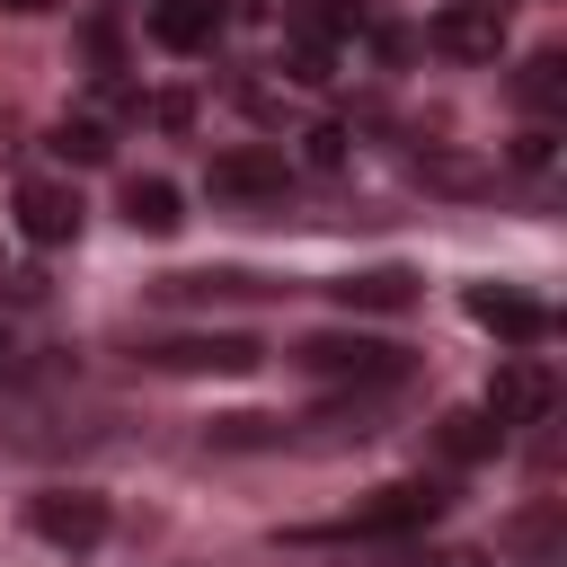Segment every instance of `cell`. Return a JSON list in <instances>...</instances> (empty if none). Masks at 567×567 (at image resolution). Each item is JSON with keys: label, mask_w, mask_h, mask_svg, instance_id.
I'll use <instances>...</instances> for the list:
<instances>
[{"label": "cell", "mask_w": 567, "mask_h": 567, "mask_svg": "<svg viewBox=\"0 0 567 567\" xmlns=\"http://www.w3.org/2000/svg\"><path fill=\"white\" fill-rule=\"evenodd\" d=\"M292 363L319 372V381H354V390H381V381L408 372V354H399L390 337H363V328H354V337H346V328H337V337H310Z\"/></svg>", "instance_id": "cell-1"}, {"label": "cell", "mask_w": 567, "mask_h": 567, "mask_svg": "<svg viewBox=\"0 0 567 567\" xmlns=\"http://www.w3.org/2000/svg\"><path fill=\"white\" fill-rule=\"evenodd\" d=\"M443 514V496L425 487V478H399V487H381L372 505H354L346 523H328V532H310V540H399V532H425Z\"/></svg>", "instance_id": "cell-2"}, {"label": "cell", "mask_w": 567, "mask_h": 567, "mask_svg": "<svg viewBox=\"0 0 567 567\" xmlns=\"http://www.w3.org/2000/svg\"><path fill=\"white\" fill-rule=\"evenodd\" d=\"M27 532L44 549H97L106 540V496L97 487H44V496H27Z\"/></svg>", "instance_id": "cell-3"}, {"label": "cell", "mask_w": 567, "mask_h": 567, "mask_svg": "<svg viewBox=\"0 0 567 567\" xmlns=\"http://www.w3.org/2000/svg\"><path fill=\"white\" fill-rule=\"evenodd\" d=\"M204 186H213V204H266V195H284L292 186V159L284 151H213V168H204Z\"/></svg>", "instance_id": "cell-4"}, {"label": "cell", "mask_w": 567, "mask_h": 567, "mask_svg": "<svg viewBox=\"0 0 567 567\" xmlns=\"http://www.w3.org/2000/svg\"><path fill=\"white\" fill-rule=\"evenodd\" d=\"M80 221H89L80 186H53V177H27V186H18V239H27V248H71Z\"/></svg>", "instance_id": "cell-5"}, {"label": "cell", "mask_w": 567, "mask_h": 567, "mask_svg": "<svg viewBox=\"0 0 567 567\" xmlns=\"http://www.w3.org/2000/svg\"><path fill=\"white\" fill-rule=\"evenodd\" d=\"M549 399H558V381H549L540 354H505L496 381H487V416H496V425H540Z\"/></svg>", "instance_id": "cell-6"}, {"label": "cell", "mask_w": 567, "mask_h": 567, "mask_svg": "<svg viewBox=\"0 0 567 567\" xmlns=\"http://www.w3.org/2000/svg\"><path fill=\"white\" fill-rule=\"evenodd\" d=\"M142 363H159V372H248L257 363V337H159V346H142Z\"/></svg>", "instance_id": "cell-7"}, {"label": "cell", "mask_w": 567, "mask_h": 567, "mask_svg": "<svg viewBox=\"0 0 567 567\" xmlns=\"http://www.w3.org/2000/svg\"><path fill=\"white\" fill-rule=\"evenodd\" d=\"M470 319L496 328L505 346H540V337H549V310H540L532 292H505V284H470Z\"/></svg>", "instance_id": "cell-8"}, {"label": "cell", "mask_w": 567, "mask_h": 567, "mask_svg": "<svg viewBox=\"0 0 567 567\" xmlns=\"http://www.w3.org/2000/svg\"><path fill=\"white\" fill-rule=\"evenodd\" d=\"M434 44L452 62H496L505 53V9H443L434 18Z\"/></svg>", "instance_id": "cell-9"}, {"label": "cell", "mask_w": 567, "mask_h": 567, "mask_svg": "<svg viewBox=\"0 0 567 567\" xmlns=\"http://www.w3.org/2000/svg\"><path fill=\"white\" fill-rule=\"evenodd\" d=\"M151 35L168 53H204L221 35V0H151Z\"/></svg>", "instance_id": "cell-10"}, {"label": "cell", "mask_w": 567, "mask_h": 567, "mask_svg": "<svg viewBox=\"0 0 567 567\" xmlns=\"http://www.w3.org/2000/svg\"><path fill=\"white\" fill-rule=\"evenodd\" d=\"M346 310H408L416 301V275L408 266H372V275H346V284H328Z\"/></svg>", "instance_id": "cell-11"}, {"label": "cell", "mask_w": 567, "mask_h": 567, "mask_svg": "<svg viewBox=\"0 0 567 567\" xmlns=\"http://www.w3.org/2000/svg\"><path fill=\"white\" fill-rule=\"evenodd\" d=\"M124 221L151 230V239H168V230L186 221V213H177V186H168V177H133V186H124Z\"/></svg>", "instance_id": "cell-12"}, {"label": "cell", "mask_w": 567, "mask_h": 567, "mask_svg": "<svg viewBox=\"0 0 567 567\" xmlns=\"http://www.w3.org/2000/svg\"><path fill=\"white\" fill-rule=\"evenodd\" d=\"M514 97H523L532 115H558V106H567V62H558V53H532L523 80H514Z\"/></svg>", "instance_id": "cell-13"}, {"label": "cell", "mask_w": 567, "mask_h": 567, "mask_svg": "<svg viewBox=\"0 0 567 567\" xmlns=\"http://www.w3.org/2000/svg\"><path fill=\"white\" fill-rule=\"evenodd\" d=\"M496 443H505V425H496L487 408H478V416H452V425H443V452H452V461H478V452H496Z\"/></svg>", "instance_id": "cell-14"}, {"label": "cell", "mask_w": 567, "mask_h": 567, "mask_svg": "<svg viewBox=\"0 0 567 567\" xmlns=\"http://www.w3.org/2000/svg\"><path fill=\"white\" fill-rule=\"evenodd\" d=\"M53 151L80 159V168H97V159H106V133H97L89 115H71V124H53Z\"/></svg>", "instance_id": "cell-15"}, {"label": "cell", "mask_w": 567, "mask_h": 567, "mask_svg": "<svg viewBox=\"0 0 567 567\" xmlns=\"http://www.w3.org/2000/svg\"><path fill=\"white\" fill-rule=\"evenodd\" d=\"M213 443H284V416H221Z\"/></svg>", "instance_id": "cell-16"}, {"label": "cell", "mask_w": 567, "mask_h": 567, "mask_svg": "<svg viewBox=\"0 0 567 567\" xmlns=\"http://www.w3.org/2000/svg\"><path fill=\"white\" fill-rule=\"evenodd\" d=\"M301 151H310V168H346V124H310Z\"/></svg>", "instance_id": "cell-17"}, {"label": "cell", "mask_w": 567, "mask_h": 567, "mask_svg": "<svg viewBox=\"0 0 567 567\" xmlns=\"http://www.w3.org/2000/svg\"><path fill=\"white\" fill-rule=\"evenodd\" d=\"M408 567H478L470 549H434V558H408Z\"/></svg>", "instance_id": "cell-18"}, {"label": "cell", "mask_w": 567, "mask_h": 567, "mask_svg": "<svg viewBox=\"0 0 567 567\" xmlns=\"http://www.w3.org/2000/svg\"><path fill=\"white\" fill-rule=\"evenodd\" d=\"M0 9H18V18H35V9H53V0H0Z\"/></svg>", "instance_id": "cell-19"}, {"label": "cell", "mask_w": 567, "mask_h": 567, "mask_svg": "<svg viewBox=\"0 0 567 567\" xmlns=\"http://www.w3.org/2000/svg\"><path fill=\"white\" fill-rule=\"evenodd\" d=\"M0 381H9V328H0Z\"/></svg>", "instance_id": "cell-20"}, {"label": "cell", "mask_w": 567, "mask_h": 567, "mask_svg": "<svg viewBox=\"0 0 567 567\" xmlns=\"http://www.w3.org/2000/svg\"><path fill=\"white\" fill-rule=\"evenodd\" d=\"M452 9H496V0H452Z\"/></svg>", "instance_id": "cell-21"}]
</instances>
